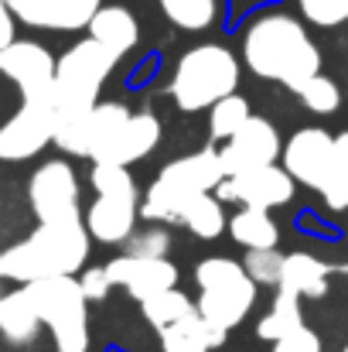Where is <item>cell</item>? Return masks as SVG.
Masks as SVG:
<instances>
[{"mask_svg": "<svg viewBox=\"0 0 348 352\" xmlns=\"http://www.w3.org/2000/svg\"><path fill=\"white\" fill-rule=\"evenodd\" d=\"M242 62L256 79L280 82L297 93L321 72V52L308 28L290 14H263L242 34Z\"/></svg>", "mask_w": 348, "mask_h": 352, "instance_id": "cell-1", "label": "cell"}, {"mask_svg": "<svg viewBox=\"0 0 348 352\" xmlns=\"http://www.w3.org/2000/svg\"><path fill=\"white\" fill-rule=\"evenodd\" d=\"M93 236L82 216L38 223V230L21 243L0 250V277L14 284H34L48 277H76L89 260Z\"/></svg>", "mask_w": 348, "mask_h": 352, "instance_id": "cell-2", "label": "cell"}, {"mask_svg": "<svg viewBox=\"0 0 348 352\" xmlns=\"http://www.w3.org/2000/svg\"><path fill=\"white\" fill-rule=\"evenodd\" d=\"M226 178L219 147H202L188 157H178L171 164L161 168V175L154 178V185L147 188L143 202H140V216L150 223H181L185 206L202 195V192H216L219 182Z\"/></svg>", "mask_w": 348, "mask_h": 352, "instance_id": "cell-3", "label": "cell"}, {"mask_svg": "<svg viewBox=\"0 0 348 352\" xmlns=\"http://www.w3.org/2000/svg\"><path fill=\"white\" fill-rule=\"evenodd\" d=\"M239 89V58L232 55L226 45H195L188 48L171 76V100L185 113L209 110L222 96Z\"/></svg>", "mask_w": 348, "mask_h": 352, "instance_id": "cell-4", "label": "cell"}, {"mask_svg": "<svg viewBox=\"0 0 348 352\" xmlns=\"http://www.w3.org/2000/svg\"><path fill=\"white\" fill-rule=\"evenodd\" d=\"M116 62H119V55H113L96 38L76 41L55 62V123L86 117L100 103V89L113 76Z\"/></svg>", "mask_w": 348, "mask_h": 352, "instance_id": "cell-5", "label": "cell"}, {"mask_svg": "<svg viewBox=\"0 0 348 352\" xmlns=\"http://www.w3.org/2000/svg\"><path fill=\"white\" fill-rule=\"evenodd\" d=\"M195 284H198L195 308L226 332L235 329L256 305V280L232 256H205L195 267Z\"/></svg>", "mask_w": 348, "mask_h": 352, "instance_id": "cell-6", "label": "cell"}, {"mask_svg": "<svg viewBox=\"0 0 348 352\" xmlns=\"http://www.w3.org/2000/svg\"><path fill=\"white\" fill-rule=\"evenodd\" d=\"M41 329L51 332L55 352H89V301L76 277H48L27 284Z\"/></svg>", "mask_w": 348, "mask_h": 352, "instance_id": "cell-7", "label": "cell"}, {"mask_svg": "<svg viewBox=\"0 0 348 352\" xmlns=\"http://www.w3.org/2000/svg\"><path fill=\"white\" fill-rule=\"evenodd\" d=\"M55 55L38 41H10L0 52V76H7L21 100L27 103H55Z\"/></svg>", "mask_w": 348, "mask_h": 352, "instance_id": "cell-8", "label": "cell"}, {"mask_svg": "<svg viewBox=\"0 0 348 352\" xmlns=\"http://www.w3.org/2000/svg\"><path fill=\"white\" fill-rule=\"evenodd\" d=\"M27 199L38 216V223H55V219H72L79 212V178L76 168L62 157L45 161L34 168L27 178Z\"/></svg>", "mask_w": 348, "mask_h": 352, "instance_id": "cell-9", "label": "cell"}, {"mask_svg": "<svg viewBox=\"0 0 348 352\" xmlns=\"http://www.w3.org/2000/svg\"><path fill=\"white\" fill-rule=\"evenodd\" d=\"M297 182L287 175L280 164H263L253 171L226 175L216 188L219 202H239V206H256V209H277L294 199Z\"/></svg>", "mask_w": 348, "mask_h": 352, "instance_id": "cell-10", "label": "cell"}, {"mask_svg": "<svg viewBox=\"0 0 348 352\" xmlns=\"http://www.w3.org/2000/svg\"><path fill=\"white\" fill-rule=\"evenodd\" d=\"M55 140V103H21V110L0 123V161L38 157Z\"/></svg>", "mask_w": 348, "mask_h": 352, "instance_id": "cell-11", "label": "cell"}, {"mask_svg": "<svg viewBox=\"0 0 348 352\" xmlns=\"http://www.w3.org/2000/svg\"><path fill=\"white\" fill-rule=\"evenodd\" d=\"M280 161L287 168V175L297 185H308L314 192L325 188L328 175H332V161H335V137L321 126H301L294 130V137L283 144Z\"/></svg>", "mask_w": 348, "mask_h": 352, "instance_id": "cell-12", "label": "cell"}, {"mask_svg": "<svg viewBox=\"0 0 348 352\" xmlns=\"http://www.w3.org/2000/svg\"><path fill=\"white\" fill-rule=\"evenodd\" d=\"M283 151V140L277 133V126L266 117H249L229 140H222L219 157L226 175H239V171H253L263 164H277Z\"/></svg>", "mask_w": 348, "mask_h": 352, "instance_id": "cell-13", "label": "cell"}, {"mask_svg": "<svg viewBox=\"0 0 348 352\" xmlns=\"http://www.w3.org/2000/svg\"><path fill=\"white\" fill-rule=\"evenodd\" d=\"M106 274L113 287H123L133 301H147L157 291H167L178 284V267L167 256H137L123 253L106 263Z\"/></svg>", "mask_w": 348, "mask_h": 352, "instance_id": "cell-14", "label": "cell"}, {"mask_svg": "<svg viewBox=\"0 0 348 352\" xmlns=\"http://www.w3.org/2000/svg\"><path fill=\"white\" fill-rule=\"evenodd\" d=\"M14 17L38 31H82L103 0H7Z\"/></svg>", "mask_w": 348, "mask_h": 352, "instance_id": "cell-15", "label": "cell"}, {"mask_svg": "<svg viewBox=\"0 0 348 352\" xmlns=\"http://www.w3.org/2000/svg\"><path fill=\"white\" fill-rule=\"evenodd\" d=\"M137 216H140V195H96V202L86 209L82 219L93 239L116 246L126 243L137 230Z\"/></svg>", "mask_w": 348, "mask_h": 352, "instance_id": "cell-16", "label": "cell"}, {"mask_svg": "<svg viewBox=\"0 0 348 352\" xmlns=\"http://www.w3.org/2000/svg\"><path fill=\"white\" fill-rule=\"evenodd\" d=\"M161 144V120L154 117V113H147V110H140V113H130L126 123L119 126V133L113 137V144L106 147V154L100 157V161H110V164H137V161H143L154 147ZM100 161H93V164H100Z\"/></svg>", "mask_w": 348, "mask_h": 352, "instance_id": "cell-17", "label": "cell"}, {"mask_svg": "<svg viewBox=\"0 0 348 352\" xmlns=\"http://www.w3.org/2000/svg\"><path fill=\"white\" fill-rule=\"evenodd\" d=\"M157 336H161V349L164 352H212L226 342L229 332H226L222 325L209 322V318L195 308L192 315H185L181 322L167 325V329L157 332Z\"/></svg>", "mask_w": 348, "mask_h": 352, "instance_id": "cell-18", "label": "cell"}, {"mask_svg": "<svg viewBox=\"0 0 348 352\" xmlns=\"http://www.w3.org/2000/svg\"><path fill=\"white\" fill-rule=\"evenodd\" d=\"M335 270H338V267L318 260L314 253H287L277 287L294 291V294H301V298H325V294H328V277H332Z\"/></svg>", "mask_w": 348, "mask_h": 352, "instance_id": "cell-19", "label": "cell"}, {"mask_svg": "<svg viewBox=\"0 0 348 352\" xmlns=\"http://www.w3.org/2000/svg\"><path fill=\"white\" fill-rule=\"evenodd\" d=\"M89 38H96L100 45H106L113 55L123 58L140 41V21L119 3H103L89 21Z\"/></svg>", "mask_w": 348, "mask_h": 352, "instance_id": "cell-20", "label": "cell"}, {"mask_svg": "<svg viewBox=\"0 0 348 352\" xmlns=\"http://www.w3.org/2000/svg\"><path fill=\"white\" fill-rule=\"evenodd\" d=\"M38 332H41V318H38L34 298H31L27 284H21L17 291L0 298V336L14 346H27V342H34Z\"/></svg>", "mask_w": 348, "mask_h": 352, "instance_id": "cell-21", "label": "cell"}, {"mask_svg": "<svg viewBox=\"0 0 348 352\" xmlns=\"http://www.w3.org/2000/svg\"><path fill=\"white\" fill-rule=\"evenodd\" d=\"M232 243H239L242 250H273L280 243V226L270 216V209H256V206H239V212H232L229 219Z\"/></svg>", "mask_w": 348, "mask_h": 352, "instance_id": "cell-22", "label": "cell"}, {"mask_svg": "<svg viewBox=\"0 0 348 352\" xmlns=\"http://www.w3.org/2000/svg\"><path fill=\"white\" fill-rule=\"evenodd\" d=\"M304 325V311H301V294H294V291H277V298H273V308L256 322V336L263 339V342H277V339H283V336H290L294 329H301Z\"/></svg>", "mask_w": 348, "mask_h": 352, "instance_id": "cell-23", "label": "cell"}, {"mask_svg": "<svg viewBox=\"0 0 348 352\" xmlns=\"http://www.w3.org/2000/svg\"><path fill=\"white\" fill-rule=\"evenodd\" d=\"M181 223L198 236V239H219V236L226 233V226H229V219H226V212H222V202H219V195H212V192L195 195V199L185 206Z\"/></svg>", "mask_w": 348, "mask_h": 352, "instance_id": "cell-24", "label": "cell"}, {"mask_svg": "<svg viewBox=\"0 0 348 352\" xmlns=\"http://www.w3.org/2000/svg\"><path fill=\"white\" fill-rule=\"evenodd\" d=\"M140 308H143L147 325H150L154 332H164L167 325H174V322H181L185 315H192V311H195V301H192L188 294H181L178 287H167V291H157V294H150L147 301H140Z\"/></svg>", "mask_w": 348, "mask_h": 352, "instance_id": "cell-25", "label": "cell"}, {"mask_svg": "<svg viewBox=\"0 0 348 352\" xmlns=\"http://www.w3.org/2000/svg\"><path fill=\"white\" fill-rule=\"evenodd\" d=\"M130 110L123 103H96L89 113V154L93 161H100L106 154V147L113 144V137L119 133V126L126 123Z\"/></svg>", "mask_w": 348, "mask_h": 352, "instance_id": "cell-26", "label": "cell"}, {"mask_svg": "<svg viewBox=\"0 0 348 352\" xmlns=\"http://www.w3.org/2000/svg\"><path fill=\"white\" fill-rule=\"evenodd\" d=\"M161 10L181 31H205L219 17V0H161Z\"/></svg>", "mask_w": 348, "mask_h": 352, "instance_id": "cell-27", "label": "cell"}, {"mask_svg": "<svg viewBox=\"0 0 348 352\" xmlns=\"http://www.w3.org/2000/svg\"><path fill=\"white\" fill-rule=\"evenodd\" d=\"M249 117H253V113H249L246 96H239V93L222 96L219 103L209 107V133H212V140H229Z\"/></svg>", "mask_w": 348, "mask_h": 352, "instance_id": "cell-28", "label": "cell"}, {"mask_svg": "<svg viewBox=\"0 0 348 352\" xmlns=\"http://www.w3.org/2000/svg\"><path fill=\"white\" fill-rule=\"evenodd\" d=\"M321 199L332 209H348V130L335 137V161H332V175L321 188Z\"/></svg>", "mask_w": 348, "mask_h": 352, "instance_id": "cell-29", "label": "cell"}, {"mask_svg": "<svg viewBox=\"0 0 348 352\" xmlns=\"http://www.w3.org/2000/svg\"><path fill=\"white\" fill-rule=\"evenodd\" d=\"M297 96H301V103L311 110V113H321V117H328V113H335L338 107H342V89H338V82L335 79H328V76H311L301 89H297Z\"/></svg>", "mask_w": 348, "mask_h": 352, "instance_id": "cell-30", "label": "cell"}, {"mask_svg": "<svg viewBox=\"0 0 348 352\" xmlns=\"http://www.w3.org/2000/svg\"><path fill=\"white\" fill-rule=\"evenodd\" d=\"M89 185H93L96 195H140V192H137V182H133V175H130V168H126V164H110V161L93 164Z\"/></svg>", "mask_w": 348, "mask_h": 352, "instance_id": "cell-31", "label": "cell"}, {"mask_svg": "<svg viewBox=\"0 0 348 352\" xmlns=\"http://www.w3.org/2000/svg\"><path fill=\"white\" fill-rule=\"evenodd\" d=\"M246 274L259 284H280V270H283V253L273 250H246V260H242Z\"/></svg>", "mask_w": 348, "mask_h": 352, "instance_id": "cell-32", "label": "cell"}, {"mask_svg": "<svg viewBox=\"0 0 348 352\" xmlns=\"http://www.w3.org/2000/svg\"><path fill=\"white\" fill-rule=\"evenodd\" d=\"M297 7L318 28H335L348 21V0H297Z\"/></svg>", "mask_w": 348, "mask_h": 352, "instance_id": "cell-33", "label": "cell"}, {"mask_svg": "<svg viewBox=\"0 0 348 352\" xmlns=\"http://www.w3.org/2000/svg\"><path fill=\"white\" fill-rule=\"evenodd\" d=\"M126 243H130L126 253H137V256H167V250H171V236L164 230H157V226L140 230V233L133 230Z\"/></svg>", "mask_w": 348, "mask_h": 352, "instance_id": "cell-34", "label": "cell"}, {"mask_svg": "<svg viewBox=\"0 0 348 352\" xmlns=\"http://www.w3.org/2000/svg\"><path fill=\"white\" fill-rule=\"evenodd\" d=\"M79 287H82L86 301H106V294L113 291V280H110V274H106V263H103V267H89V270H82Z\"/></svg>", "mask_w": 348, "mask_h": 352, "instance_id": "cell-35", "label": "cell"}, {"mask_svg": "<svg viewBox=\"0 0 348 352\" xmlns=\"http://www.w3.org/2000/svg\"><path fill=\"white\" fill-rule=\"evenodd\" d=\"M273 352H325V349H321L318 332L308 329V325H301V329H294L290 336L277 339V342H273Z\"/></svg>", "mask_w": 348, "mask_h": 352, "instance_id": "cell-36", "label": "cell"}, {"mask_svg": "<svg viewBox=\"0 0 348 352\" xmlns=\"http://www.w3.org/2000/svg\"><path fill=\"white\" fill-rule=\"evenodd\" d=\"M14 24H17L14 10L7 7V0H0V52L14 41Z\"/></svg>", "mask_w": 348, "mask_h": 352, "instance_id": "cell-37", "label": "cell"}, {"mask_svg": "<svg viewBox=\"0 0 348 352\" xmlns=\"http://www.w3.org/2000/svg\"><path fill=\"white\" fill-rule=\"evenodd\" d=\"M338 270H345V274H348V263H345V267H338Z\"/></svg>", "mask_w": 348, "mask_h": 352, "instance_id": "cell-38", "label": "cell"}, {"mask_svg": "<svg viewBox=\"0 0 348 352\" xmlns=\"http://www.w3.org/2000/svg\"><path fill=\"white\" fill-rule=\"evenodd\" d=\"M345 352H348V346H345Z\"/></svg>", "mask_w": 348, "mask_h": 352, "instance_id": "cell-39", "label": "cell"}]
</instances>
